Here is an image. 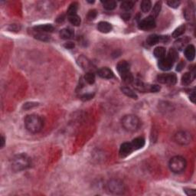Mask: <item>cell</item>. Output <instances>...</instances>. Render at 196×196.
<instances>
[{"mask_svg": "<svg viewBox=\"0 0 196 196\" xmlns=\"http://www.w3.org/2000/svg\"><path fill=\"white\" fill-rule=\"evenodd\" d=\"M44 123L40 116L37 114L27 115L25 118V126L32 133H37L42 130Z\"/></svg>", "mask_w": 196, "mask_h": 196, "instance_id": "1", "label": "cell"}, {"mask_svg": "<svg viewBox=\"0 0 196 196\" xmlns=\"http://www.w3.org/2000/svg\"><path fill=\"white\" fill-rule=\"evenodd\" d=\"M31 165L30 158L25 154H19L12 160V168L15 172H20L28 168Z\"/></svg>", "mask_w": 196, "mask_h": 196, "instance_id": "2", "label": "cell"}, {"mask_svg": "<svg viewBox=\"0 0 196 196\" xmlns=\"http://www.w3.org/2000/svg\"><path fill=\"white\" fill-rule=\"evenodd\" d=\"M122 126L125 130L128 132H135L140 126V120L136 116L128 114L124 116L121 120Z\"/></svg>", "mask_w": 196, "mask_h": 196, "instance_id": "3", "label": "cell"}, {"mask_svg": "<svg viewBox=\"0 0 196 196\" xmlns=\"http://www.w3.org/2000/svg\"><path fill=\"white\" fill-rule=\"evenodd\" d=\"M186 165H187V163H186L185 159L182 156H180L173 157L168 163L170 170L173 173H176V174L182 173L185 169Z\"/></svg>", "mask_w": 196, "mask_h": 196, "instance_id": "4", "label": "cell"}, {"mask_svg": "<svg viewBox=\"0 0 196 196\" xmlns=\"http://www.w3.org/2000/svg\"><path fill=\"white\" fill-rule=\"evenodd\" d=\"M174 140L176 143L181 146H185L190 143L192 140V136L189 132L181 130L174 135Z\"/></svg>", "mask_w": 196, "mask_h": 196, "instance_id": "5", "label": "cell"}, {"mask_svg": "<svg viewBox=\"0 0 196 196\" xmlns=\"http://www.w3.org/2000/svg\"><path fill=\"white\" fill-rule=\"evenodd\" d=\"M107 189L113 194H122L125 191V186L120 180L111 179L107 183Z\"/></svg>", "mask_w": 196, "mask_h": 196, "instance_id": "6", "label": "cell"}, {"mask_svg": "<svg viewBox=\"0 0 196 196\" xmlns=\"http://www.w3.org/2000/svg\"><path fill=\"white\" fill-rule=\"evenodd\" d=\"M157 80L160 83H164V84L174 85L177 82V77L173 73L162 74V75H158Z\"/></svg>", "mask_w": 196, "mask_h": 196, "instance_id": "7", "label": "cell"}, {"mask_svg": "<svg viewBox=\"0 0 196 196\" xmlns=\"http://www.w3.org/2000/svg\"><path fill=\"white\" fill-rule=\"evenodd\" d=\"M138 27H139V29L143 30V31L152 29V28L156 27L155 18L151 16V15L145 18V19L139 22Z\"/></svg>", "mask_w": 196, "mask_h": 196, "instance_id": "8", "label": "cell"}, {"mask_svg": "<svg viewBox=\"0 0 196 196\" xmlns=\"http://www.w3.org/2000/svg\"><path fill=\"white\" fill-rule=\"evenodd\" d=\"M174 63L175 62L171 58H169L168 56L164 57L163 58L160 59V61H159V68L161 69L162 70H164V71H167V70H169L173 67Z\"/></svg>", "mask_w": 196, "mask_h": 196, "instance_id": "9", "label": "cell"}, {"mask_svg": "<svg viewBox=\"0 0 196 196\" xmlns=\"http://www.w3.org/2000/svg\"><path fill=\"white\" fill-rule=\"evenodd\" d=\"M133 150H134V149H133V147H132L131 143H123L120 146V151H119L120 156L121 157V158L127 157L128 156L130 155Z\"/></svg>", "mask_w": 196, "mask_h": 196, "instance_id": "10", "label": "cell"}, {"mask_svg": "<svg viewBox=\"0 0 196 196\" xmlns=\"http://www.w3.org/2000/svg\"><path fill=\"white\" fill-rule=\"evenodd\" d=\"M117 69L120 76L129 73L130 71V64L126 61H121L117 65Z\"/></svg>", "mask_w": 196, "mask_h": 196, "instance_id": "11", "label": "cell"}, {"mask_svg": "<svg viewBox=\"0 0 196 196\" xmlns=\"http://www.w3.org/2000/svg\"><path fill=\"white\" fill-rule=\"evenodd\" d=\"M97 75L98 76L104 79H111L114 77L113 72L108 67H101L97 70Z\"/></svg>", "mask_w": 196, "mask_h": 196, "instance_id": "12", "label": "cell"}, {"mask_svg": "<svg viewBox=\"0 0 196 196\" xmlns=\"http://www.w3.org/2000/svg\"><path fill=\"white\" fill-rule=\"evenodd\" d=\"M34 30L36 32H42V33H49L52 32L54 30L53 25H49V24H45V25H39L34 27Z\"/></svg>", "mask_w": 196, "mask_h": 196, "instance_id": "13", "label": "cell"}, {"mask_svg": "<svg viewBox=\"0 0 196 196\" xmlns=\"http://www.w3.org/2000/svg\"><path fill=\"white\" fill-rule=\"evenodd\" d=\"M189 42V38L188 37H183L179 38L174 42V49L176 51H181L186 46V45Z\"/></svg>", "mask_w": 196, "mask_h": 196, "instance_id": "14", "label": "cell"}, {"mask_svg": "<svg viewBox=\"0 0 196 196\" xmlns=\"http://www.w3.org/2000/svg\"><path fill=\"white\" fill-rule=\"evenodd\" d=\"M185 56L189 61L192 62L195 59V46L189 45L185 49Z\"/></svg>", "mask_w": 196, "mask_h": 196, "instance_id": "15", "label": "cell"}, {"mask_svg": "<svg viewBox=\"0 0 196 196\" xmlns=\"http://www.w3.org/2000/svg\"><path fill=\"white\" fill-rule=\"evenodd\" d=\"M111 24L107 22H100L97 24V29L98 31L102 33H109L112 31Z\"/></svg>", "mask_w": 196, "mask_h": 196, "instance_id": "16", "label": "cell"}, {"mask_svg": "<svg viewBox=\"0 0 196 196\" xmlns=\"http://www.w3.org/2000/svg\"><path fill=\"white\" fill-rule=\"evenodd\" d=\"M74 36H75V32H74V30L72 28H65L61 30L60 37L62 39H71Z\"/></svg>", "mask_w": 196, "mask_h": 196, "instance_id": "17", "label": "cell"}, {"mask_svg": "<svg viewBox=\"0 0 196 196\" xmlns=\"http://www.w3.org/2000/svg\"><path fill=\"white\" fill-rule=\"evenodd\" d=\"M131 144L134 150L140 149L145 146V139L143 137H137L132 141Z\"/></svg>", "mask_w": 196, "mask_h": 196, "instance_id": "18", "label": "cell"}, {"mask_svg": "<svg viewBox=\"0 0 196 196\" xmlns=\"http://www.w3.org/2000/svg\"><path fill=\"white\" fill-rule=\"evenodd\" d=\"M133 84H134V87L136 88V90L140 91V92H147V91H149L150 85L146 84V83H143V81H136Z\"/></svg>", "mask_w": 196, "mask_h": 196, "instance_id": "19", "label": "cell"}, {"mask_svg": "<svg viewBox=\"0 0 196 196\" xmlns=\"http://www.w3.org/2000/svg\"><path fill=\"white\" fill-rule=\"evenodd\" d=\"M161 41V36H159L157 35H149L147 39V42L149 45L153 46L156 45L157 43Z\"/></svg>", "mask_w": 196, "mask_h": 196, "instance_id": "20", "label": "cell"}, {"mask_svg": "<svg viewBox=\"0 0 196 196\" xmlns=\"http://www.w3.org/2000/svg\"><path fill=\"white\" fill-rule=\"evenodd\" d=\"M193 79L194 77L192 76V74L187 72V73H185L181 77V83L183 85H185V86L189 85L193 81Z\"/></svg>", "mask_w": 196, "mask_h": 196, "instance_id": "21", "label": "cell"}, {"mask_svg": "<svg viewBox=\"0 0 196 196\" xmlns=\"http://www.w3.org/2000/svg\"><path fill=\"white\" fill-rule=\"evenodd\" d=\"M78 63H79V65H81L85 70H91V64L90 61H88L86 58L83 57V56L80 57L78 58Z\"/></svg>", "mask_w": 196, "mask_h": 196, "instance_id": "22", "label": "cell"}, {"mask_svg": "<svg viewBox=\"0 0 196 196\" xmlns=\"http://www.w3.org/2000/svg\"><path fill=\"white\" fill-rule=\"evenodd\" d=\"M121 91L127 97L133 98V99H137V95H136V93L131 88H130L129 87H123L121 88Z\"/></svg>", "mask_w": 196, "mask_h": 196, "instance_id": "23", "label": "cell"}, {"mask_svg": "<svg viewBox=\"0 0 196 196\" xmlns=\"http://www.w3.org/2000/svg\"><path fill=\"white\" fill-rule=\"evenodd\" d=\"M165 53H166V51H165V49L163 47H157L154 49L153 54L155 55L156 58L159 59H162L164 57H165Z\"/></svg>", "mask_w": 196, "mask_h": 196, "instance_id": "24", "label": "cell"}, {"mask_svg": "<svg viewBox=\"0 0 196 196\" xmlns=\"http://www.w3.org/2000/svg\"><path fill=\"white\" fill-rule=\"evenodd\" d=\"M152 7V2L149 0H144L141 2L140 4V9L144 13H147L149 12Z\"/></svg>", "mask_w": 196, "mask_h": 196, "instance_id": "25", "label": "cell"}, {"mask_svg": "<svg viewBox=\"0 0 196 196\" xmlns=\"http://www.w3.org/2000/svg\"><path fill=\"white\" fill-rule=\"evenodd\" d=\"M103 6L105 9L109 11L113 10L116 7H117V2L113 0H109V1H104L103 2Z\"/></svg>", "mask_w": 196, "mask_h": 196, "instance_id": "26", "label": "cell"}, {"mask_svg": "<svg viewBox=\"0 0 196 196\" xmlns=\"http://www.w3.org/2000/svg\"><path fill=\"white\" fill-rule=\"evenodd\" d=\"M162 9V2H157L155 4V6H153V9L152 10V15L151 16H152L153 18H156L160 15V11H161Z\"/></svg>", "mask_w": 196, "mask_h": 196, "instance_id": "27", "label": "cell"}, {"mask_svg": "<svg viewBox=\"0 0 196 196\" xmlns=\"http://www.w3.org/2000/svg\"><path fill=\"white\" fill-rule=\"evenodd\" d=\"M78 9V2H72L69 6L67 9V14L69 16L74 15H77V12Z\"/></svg>", "mask_w": 196, "mask_h": 196, "instance_id": "28", "label": "cell"}, {"mask_svg": "<svg viewBox=\"0 0 196 196\" xmlns=\"http://www.w3.org/2000/svg\"><path fill=\"white\" fill-rule=\"evenodd\" d=\"M68 20L70 22V23L75 25V26H79L81 23V18H80V16H78V15H70L68 18Z\"/></svg>", "mask_w": 196, "mask_h": 196, "instance_id": "29", "label": "cell"}, {"mask_svg": "<svg viewBox=\"0 0 196 196\" xmlns=\"http://www.w3.org/2000/svg\"><path fill=\"white\" fill-rule=\"evenodd\" d=\"M185 25H180L179 27H178V28L173 32V37L175 38H179V37L182 35L183 34L185 33Z\"/></svg>", "mask_w": 196, "mask_h": 196, "instance_id": "30", "label": "cell"}, {"mask_svg": "<svg viewBox=\"0 0 196 196\" xmlns=\"http://www.w3.org/2000/svg\"><path fill=\"white\" fill-rule=\"evenodd\" d=\"M34 36H35V38L36 39L41 41H49L50 39H51V38H50V36L47 33L37 32Z\"/></svg>", "mask_w": 196, "mask_h": 196, "instance_id": "31", "label": "cell"}, {"mask_svg": "<svg viewBox=\"0 0 196 196\" xmlns=\"http://www.w3.org/2000/svg\"><path fill=\"white\" fill-rule=\"evenodd\" d=\"M134 6V2L132 1H124L121 3L120 8L124 11H130Z\"/></svg>", "mask_w": 196, "mask_h": 196, "instance_id": "32", "label": "cell"}, {"mask_svg": "<svg viewBox=\"0 0 196 196\" xmlns=\"http://www.w3.org/2000/svg\"><path fill=\"white\" fill-rule=\"evenodd\" d=\"M84 81L89 84H93L95 82V75L92 72H87L84 76Z\"/></svg>", "mask_w": 196, "mask_h": 196, "instance_id": "33", "label": "cell"}, {"mask_svg": "<svg viewBox=\"0 0 196 196\" xmlns=\"http://www.w3.org/2000/svg\"><path fill=\"white\" fill-rule=\"evenodd\" d=\"M121 78L123 80V81L126 83H132L134 81V78H133V76L131 74V72H129V73H126L125 75H122Z\"/></svg>", "mask_w": 196, "mask_h": 196, "instance_id": "34", "label": "cell"}, {"mask_svg": "<svg viewBox=\"0 0 196 196\" xmlns=\"http://www.w3.org/2000/svg\"><path fill=\"white\" fill-rule=\"evenodd\" d=\"M168 57L169 58H171L172 60L174 62H176V61L178 60L179 58V54H178V51H176V49H171L168 51Z\"/></svg>", "mask_w": 196, "mask_h": 196, "instance_id": "35", "label": "cell"}, {"mask_svg": "<svg viewBox=\"0 0 196 196\" xmlns=\"http://www.w3.org/2000/svg\"><path fill=\"white\" fill-rule=\"evenodd\" d=\"M185 17L187 20H190L192 17H194V9L192 7H189L185 10Z\"/></svg>", "mask_w": 196, "mask_h": 196, "instance_id": "36", "label": "cell"}, {"mask_svg": "<svg viewBox=\"0 0 196 196\" xmlns=\"http://www.w3.org/2000/svg\"><path fill=\"white\" fill-rule=\"evenodd\" d=\"M97 11H96L95 9H91V10H90L87 13V19L89 21L94 20V19L97 18Z\"/></svg>", "mask_w": 196, "mask_h": 196, "instance_id": "37", "label": "cell"}, {"mask_svg": "<svg viewBox=\"0 0 196 196\" xmlns=\"http://www.w3.org/2000/svg\"><path fill=\"white\" fill-rule=\"evenodd\" d=\"M167 4L169 7L173 8V9H177L180 5L179 1H168L167 2Z\"/></svg>", "mask_w": 196, "mask_h": 196, "instance_id": "38", "label": "cell"}, {"mask_svg": "<svg viewBox=\"0 0 196 196\" xmlns=\"http://www.w3.org/2000/svg\"><path fill=\"white\" fill-rule=\"evenodd\" d=\"M94 94H91V93H87V94H83V95H82L81 97V99L83 100H89L92 99L93 97H94Z\"/></svg>", "mask_w": 196, "mask_h": 196, "instance_id": "39", "label": "cell"}, {"mask_svg": "<svg viewBox=\"0 0 196 196\" xmlns=\"http://www.w3.org/2000/svg\"><path fill=\"white\" fill-rule=\"evenodd\" d=\"M160 91V87L158 85H150L149 87V91L152 93H156Z\"/></svg>", "mask_w": 196, "mask_h": 196, "instance_id": "40", "label": "cell"}, {"mask_svg": "<svg viewBox=\"0 0 196 196\" xmlns=\"http://www.w3.org/2000/svg\"><path fill=\"white\" fill-rule=\"evenodd\" d=\"M184 192L187 195H195L196 192L195 189H185Z\"/></svg>", "mask_w": 196, "mask_h": 196, "instance_id": "41", "label": "cell"}, {"mask_svg": "<svg viewBox=\"0 0 196 196\" xmlns=\"http://www.w3.org/2000/svg\"><path fill=\"white\" fill-rule=\"evenodd\" d=\"M65 47L67 49H72L75 48V44L73 42H70V41H68V42L65 43Z\"/></svg>", "mask_w": 196, "mask_h": 196, "instance_id": "42", "label": "cell"}, {"mask_svg": "<svg viewBox=\"0 0 196 196\" xmlns=\"http://www.w3.org/2000/svg\"><path fill=\"white\" fill-rule=\"evenodd\" d=\"M189 99L192 101V103H195V89L192 91V93L190 94V96H189Z\"/></svg>", "mask_w": 196, "mask_h": 196, "instance_id": "43", "label": "cell"}, {"mask_svg": "<svg viewBox=\"0 0 196 196\" xmlns=\"http://www.w3.org/2000/svg\"><path fill=\"white\" fill-rule=\"evenodd\" d=\"M184 67H185V62H179V63L178 64V65H177V68H176V70H178V71H181V70H182L183 68H184Z\"/></svg>", "mask_w": 196, "mask_h": 196, "instance_id": "44", "label": "cell"}, {"mask_svg": "<svg viewBox=\"0 0 196 196\" xmlns=\"http://www.w3.org/2000/svg\"><path fill=\"white\" fill-rule=\"evenodd\" d=\"M38 104H33V103H27V104H25V105H24V108L25 109H29L30 107H35V106H37Z\"/></svg>", "mask_w": 196, "mask_h": 196, "instance_id": "45", "label": "cell"}, {"mask_svg": "<svg viewBox=\"0 0 196 196\" xmlns=\"http://www.w3.org/2000/svg\"><path fill=\"white\" fill-rule=\"evenodd\" d=\"M122 18H123V19H124V20L127 21V20H130V15L129 13H124L122 15Z\"/></svg>", "mask_w": 196, "mask_h": 196, "instance_id": "46", "label": "cell"}, {"mask_svg": "<svg viewBox=\"0 0 196 196\" xmlns=\"http://www.w3.org/2000/svg\"><path fill=\"white\" fill-rule=\"evenodd\" d=\"M64 20H65V16H64L63 15H60V17L58 18V19H57V22H63Z\"/></svg>", "mask_w": 196, "mask_h": 196, "instance_id": "47", "label": "cell"}, {"mask_svg": "<svg viewBox=\"0 0 196 196\" xmlns=\"http://www.w3.org/2000/svg\"><path fill=\"white\" fill-rule=\"evenodd\" d=\"M5 145V138L4 136H2L1 137V148H2L3 147H4Z\"/></svg>", "mask_w": 196, "mask_h": 196, "instance_id": "48", "label": "cell"}]
</instances>
